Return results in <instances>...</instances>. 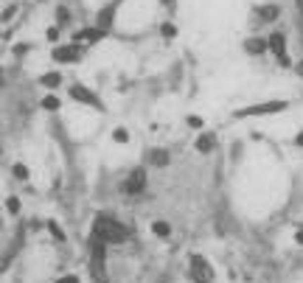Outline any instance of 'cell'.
<instances>
[{
	"mask_svg": "<svg viewBox=\"0 0 303 283\" xmlns=\"http://www.w3.org/2000/svg\"><path fill=\"white\" fill-rule=\"evenodd\" d=\"M104 241L93 239L90 241V269H93L95 283H107V269H104Z\"/></svg>",
	"mask_w": 303,
	"mask_h": 283,
	"instance_id": "7a4b0ae2",
	"label": "cell"
},
{
	"mask_svg": "<svg viewBox=\"0 0 303 283\" xmlns=\"http://www.w3.org/2000/svg\"><path fill=\"white\" fill-rule=\"evenodd\" d=\"M267 48H269L272 53H275L278 65H284V68H289V53H286V34H281V31H275V34H269Z\"/></svg>",
	"mask_w": 303,
	"mask_h": 283,
	"instance_id": "277c9868",
	"label": "cell"
},
{
	"mask_svg": "<svg viewBox=\"0 0 303 283\" xmlns=\"http://www.w3.org/2000/svg\"><path fill=\"white\" fill-rule=\"evenodd\" d=\"M295 241H298V244L303 247V230H298V233H295Z\"/></svg>",
	"mask_w": 303,
	"mask_h": 283,
	"instance_id": "83f0119b",
	"label": "cell"
},
{
	"mask_svg": "<svg viewBox=\"0 0 303 283\" xmlns=\"http://www.w3.org/2000/svg\"><path fill=\"white\" fill-rule=\"evenodd\" d=\"M278 14H281V9H278L275 3H269V6H261V9H259V17H261V20H267V23L278 20Z\"/></svg>",
	"mask_w": 303,
	"mask_h": 283,
	"instance_id": "5bb4252c",
	"label": "cell"
},
{
	"mask_svg": "<svg viewBox=\"0 0 303 283\" xmlns=\"http://www.w3.org/2000/svg\"><path fill=\"white\" fill-rule=\"evenodd\" d=\"M152 233L160 236V239H169V236H172V227H169V222H152Z\"/></svg>",
	"mask_w": 303,
	"mask_h": 283,
	"instance_id": "2e32d148",
	"label": "cell"
},
{
	"mask_svg": "<svg viewBox=\"0 0 303 283\" xmlns=\"http://www.w3.org/2000/svg\"><path fill=\"white\" fill-rule=\"evenodd\" d=\"M118 3H121V0H115V3H110V6H104V9L98 11V28L110 31V26H113V17H115V9H118Z\"/></svg>",
	"mask_w": 303,
	"mask_h": 283,
	"instance_id": "30bf717a",
	"label": "cell"
},
{
	"mask_svg": "<svg viewBox=\"0 0 303 283\" xmlns=\"http://www.w3.org/2000/svg\"><path fill=\"white\" fill-rule=\"evenodd\" d=\"M48 230H51V236H53L56 241H65V233H62V227H59L56 222H48Z\"/></svg>",
	"mask_w": 303,
	"mask_h": 283,
	"instance_id": "ffe728a7",
	"label": "cell"
},
{
	"mask_svg": "<svg viewBox=\"0 0 303 283\" xmlns=\"http://www.w3.org/2000/svg\"><path fill=\"white\" fill-rule=\"evenodd\" d=\"M70 98H76V101H82V104H87V107H93V110H101V98L95 93H90L87 87H82V84H73L70 87Z\"/></svg>",
	"mask_w": 303,
	"mask_h": 283,
	"instance_id": "ba28073f",
	"label": "cell"
},
{
	"mask_svg": "<svg viewBox=\"0 0 303 283\" xmlns=\"http://www.w3.org/2000/svg\"><path fill=\"white\" fill-rule=\"evenodd\" d=\"M286 101H267V104H256V107H244V110H236V118H256V115H275V112H284Z\"/></svg>",
	"mask_w": 303,
	"mask_h": 283,
	"instance_id": "3957f363",
	"label": "cell"
},
{
	"mask_svg": "<svg viewBox=\"0 0 303 283\" xmlns=\"http://www.w3.org/2000/svg\"><path fill=\"white\" fill-rule=\"evenodd\" d=\"M6 210H9L11 216H17L20 213V199L17 197H9V199H6Z\"/></svg>",
	"mask_w": 303,
	"mask_h": 283,
	"instance_id": "ac0fdd59",
	"label": "cell"
},
{
	"mask_svg": "<svg viewBox=\"0 0 303 283\" xmlns=\"http://www.w3.org/2000/svg\"><path fill=\"white\" fill-rule=\"evenodd\" d=\"M143 188H146V171H143V168H132L130 177L124 180L121 191L127 194V197H135V194H140Z\"/></svg>",
	"mask_w": 303,
	"mask_h": 283,
	"instance_id": "5b68a950",
	"label": "cell"
},
{
	"mask_svg": "<svg viewBox=\"0 0 303 283\" xmlns=\"http://www.w3.org/2000/svg\"><path fill=\"white\" fill-rule=\"evenodd\" d=\"M298 6H301V11H303V0H298Z\"/></svg>",
	"mask_w": 303,
	"mask_h": 283,
	"instance_id": "4dcf8cb0",
	"label": "cell"
},
{
	"mask_svg": "<svg viewBox=\"0 0 303 283\" xmlns=\"http://www.w3.org/2000/svg\"><path fill=\"white\" fill-rule=\"evenodd\" d=\"M188 126H194V129H202V126H205V121H202V118H197V115H191V118H188Z\"/></svg>",
	"mask_w": 303,
	"mask_h": 283,
	"instance_id": "603a6c76",
	"label": "cell"
},
{
	"mask_svg": "<svg viewBox=\"0 0 303 283\" xmlns=\"http://www.w3.org/2000/svg\"><path fill=\"white\" fill-rule=\"evenodd\" d=\"M146 160L152 165H157V168H163V165H169V152H166V149H152L146 155Z\"/></svg>",
	"mask_w": 303,
	"mask_h": 283,
	"instance_id": "4fadbf2b",
	"label": "cell"
},
{
	"mask_svg": "<svg viewBox=\"0 0 303 283\" xmlns=\"http://www.w3.org/2000/svg\"><path fill=\"white\" fill-rule=\"evenodd\" d=\"M56 283H79V278L76 275H65V278H59Z\"/></svg>",
	"mask_w": 303,
	"mask_h": 283,
	"instance_id": "d4e9b609",
	"label": "cell"
},
{
	"mask_svg": "<svg viewBox=\"0 0 303 283\" xmlns=\"http://www.w3.org/2000/svg\"><path fill=\"white\" fill-rule=\"evenodd\" d=\"M191 275L197 283H214V269L202 255H191Z\"/></svg>",
	"mask_w": 303,
	"mask_h": 283,
	"instance_id": "8992f818",
	"label": "cell"
},
{
	"mask_svg": "<svg viewBox=\"0 0 303 283\" xmlns=\"http://www.w3.org/2000/svg\"><path fill=\"white\" fill-rule=\"evenodd\" d=\"M295 146H301V149H303V132H301L298 137H295Z\"/></svg>",
	"mask_w": 303,
	"mask_h": 283,
	"instance_id": "f1b7e54d",
	"label": "cell"
},
{
	"mask_svg": "<svg viewBox=\"0 0 303 283\" xmlns=\"http://www.w3.org/2000/svg\"><path fill=\"white\" fill-rule=\"evenodd\" d=\"M107 31L104 28H79L76 34H73V42H98V40H104Z\"/></svg>",
	"mask_w": 303,
	"mask_h": 283,
	"instance_id": "9c48e42d",
	"label": "cell"
},
{
	"mask_svg": "<svg viewBox=\"0 0 303 283\" xmlns=\"http://www.w3.org/2000/svg\"><path fill=\"white\" fill-rule=\"evenodd\" d=\"M14 11H17V6H9V9L3 11V20H11L14 17Z\"/></svg>",
	"mask_w": 303,
	"mask_h": 283,
	"instance_id": "4316f807",
	"label": "cell"
},
{
	"mask_svg": "<svg viewBox=\"0 0 303 283\" xmlns=\"http://www.w3.org/2000/svg\"><path fill=\"white\" fill-rule=\"evenodd\" d=\"M40 104H43V110H48V112H53V110H59V98H56V95H45V98H43V101H40Z\"/></svg>",
	"mask_w": 303,
	"mask_h": 283,
	"instance_id": "e0dca14e",
	"label": "cell"
},
{
	"mask_svg": "<svg viewBox=\"0 0 303 283\" xmlns=\"http://www.w3.org/2000/svg\"><path fill=\"white\" fill-rule=\"evenodd\" d=\"M11 171H14V177H17V180H26V177H28V168L23 163H14V168H11Z\"/></svg>",
	"mask_w": 303,
	"mask_h": 283,
	"instance_id": "7402d4cb",
	"label": "cell"
},
{
	"mask_svg": "<svg viewBox=\"0 0 303 283\" xmlns=\"http://www.w3.org/2000/svg\"><path fill=\"white\" fill-rule=\"evenodd\" d=\"M40 84L48 87V90L59 87V84H62V73H43V76H40Z\"/></svg>",
	"mask_w": 303,
	"mask_h": 283,
	"instance_id": "9a60e30c",
	"label": "cell"
},
{
	"mask_svg": "<svg viewBox=\"0 0 303 283\" xmlns=\"http://www.w3.org/2000/svg\"><path fill=\"white\" fill-rule=\"evenodd\" d=\"M298 73H301V76H303V62H301V65H298Z\"/></svg>",
	"mask_w": 303,
	"mask_h": 283,
	"instance_id": "f546056e",
	"label": "cell"
},
{
	"mask_svg": "<svg viewBox=\"0 0 303 283\" xmlns=\"http://www.w3.org/2000/svg\"><path fill=\"white\" fill-rule=\"evenodd\" d=\"M160 34H163L166 40H174V37H177V26H172V23H166V26L160 28Z\"/></svg>",
	"mask_w": 303,
	"mask_h": 283,
	"instance_id": "44dd1931",
	"label": "cell"
},
{
	"mask_svg": "<svg viewBox=\"0 0 303 283\" xmlns=\"http://www.w3.org/2000/svg\"><path fill=\"white\" fill-rule=\"evenodd\" d=\"M244 51L253 53V56H259V53L269 51V48H267V40H261V37H253V40H247V42H244Z\"/></svg>",
	"mask_w": 303,
	"mask_h": 283,
	"instance_id": "7c38bea8",
	"label": "cell"
},
{
	"mask_svg": "<svg viewBox=\"0 0 303 283\" xmlns=\"http://www.w3.org/2000/svg\"><path fill=\"white\" fill-rule=\"evenodd\" d=\"M113 140H115V143H127V140H130V132H127L124 126H118L113 132Z\"/></svg>",
	"mask_w": 303,
	"mask_h": 283,
	"instance_id": "d6986e66",
	"label": "cell"
},
{
	"mask_svg": "<svg viewBox=\"0 0 303 283\" xmlns=\"http://www.w3.org/2000/svg\"><path fill=\"white\" fill-rule=\"evenodd\" d=\"M82 59V45L70 42L62 45V48H53V62H62V65H73V62Z\"/></svg>",
	"mask_w": 303,
	"mask_h": 283,
	"instance_id": "52a82bcc",
	"label": "cell"
},
{
	"mask_svg": "<svg viewBox=\"0 0 303 283\" xmlns=\"http://www.w3.org/2000/svg\"><path fill=\"white\" fill-rule=\"evenodd\" d=\"M163 3H174V0H163Z\"/></svg>",
	"mask_w": 303,
	"mask_h": 283,
	"instance_id": "1f68e13d",
	"label": "cell"
},
{
	"mask_svg": "<svg viewBox=\"0 0 303 283\" xmlns=\"http://www.w3.org/2000/svg\"><path fill=\"white\" fill-rule=\"evenodd\" d=\"M56 17H59V23H68V20H70V11H68V9H62V6H59V11H56Z\"/></svg>",
	"mask_w": 303,
	"mask_h": 283,
	"instance_id": "cb8c5ba5",
	"label": "cell"
},
{
	"mask_svg": "<svg viewBox=\"0 0 303 283\" xmlns=\"http://www.w3.org/2000/svg\"><path fill=\"white\" fill-rule=\"evenodd\" d=\"M214 146H216V135L205 132V135H199V137H197V152H202V155L214 152Z\"/></svg>",
	"mask_w": 303,
	"mask_h": 283,
	"instance_id": "8fae6325",
	"label": "cell"
},
{
	"mask_svg": "<svg viewBox=\"0 0 303 283\" xmlns=\"http://www.w3.org/2000/svg\"><path fill=\"white\" fill-rule=\"evenodd\" d=\"M93 239L104 241V244H124V241L130 239V230L121 222H115L113 216L98 213L93 222Z\"/></svg>",
	"mask_w": 303,
	"mask_h": 283,
	"instance_id": "6da1fadb",
	"label": "cell"
},
{
	"mask_svg": "<svg viewBox=\"0 0 303 283\" xmlns=\"http://www.w3.org/2000/svg\"><path fill=\"white\" fill-rule=\"evenodd\" d=\"M48 40L56 42V40H59V28H48Z\"/></svg>",
	"mask_w": 303,
	"mask_h": 283,
	"instance_id": "484cf974",
	"label": "cell"
}]
</instances>
